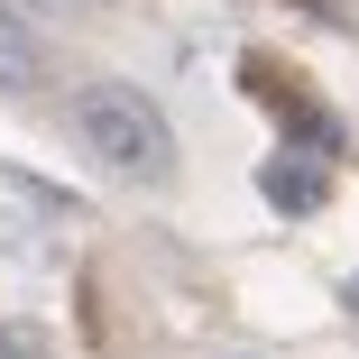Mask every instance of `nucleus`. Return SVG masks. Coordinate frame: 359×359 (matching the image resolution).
Masks as SVG:
<instances>
[{"mask_svg":"<svg viewBox=\"0 0 359 359\" xmlns=\"http://www.w3.org/2000/svg\"><path fill=\"white\" fill-rule=\"evenodd\" d=\"M74 138H83V157L129 175V184H166L175 175V129L148 93H129V83H93L74 93Z\"/></svg>","mask_w":359,"mask_h":359,"instance_id":"1","label":"nucleus"},{"mask_svg":"<svg viewBox=\"0 0 359 359\" xmlns=\"http://www.w3.org/2000/svg\"><path fill=\"white\" fill-rule=\"evenodd\" d=\"M258 194H267L276 212H323V166H313V157H267V166H258Z\"/></svg>","mask_w":359,"mask_h":359,"instance_id":"2","label":"nucleus"},{"mask_svg":"<svg viewBox=\"0 0 359 359\" xmlns=\"http://www.w3.org/2000/svg\"><path fill=\"white\" fill-rule=\"evenodd\" d=\"M37 74H46V55H37V37L19 28V10L0 0V93H28Z\"/></svg>","mask_w":359,"mask_h":359,"instance_id":"3","label":"nucleus"},{"mask_svg":"<svg viewBox=\"0 0 359 359\" xmlns=\"http://www.w3.org/2000/svg\"><path fill=\"white\" fill-rule=\"evenodd\" d=\"M0 350H10V359H46V332H37V323H10V332H0Z\"/></svg>","mask_w":359,"mask_h":359,"instance_id":"4","label":"nucleus"},{"mask_svg":"<svg viewBox=\"0 0 359 359\" xmlns=\"http://www.w3.org/2000/svg\"><path fill=\"white\" fill-rule=\"evenodd\" d=\"M350 304H359V285H350Z\"/></svg>","mask_w":359,"mask_h":359,"instance_id":"5","label":"nucleus"}]
</instances>
